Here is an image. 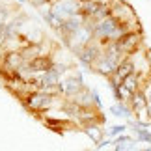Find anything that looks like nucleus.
<instances>
[{
    "label": "nucleus",
    "mask_w": 151,
    "mask_h": 151,
    "mask_svg": "<svg viewBox=\"0 0 151 151\" xmlns=\"http://www.w3.org/2000/svg\"><path fill=\"white\" fill-rule=\"evenodd\" d=\"M26 2H30L34 8H41V6H45V4H49L50 0H26Z\"/></svg>",
    "instance_id": "24"
},
{
    "label": "nucleus",
    "mask_w": 151,
    "mask_h": 151,
    "mask_svg": "<svg viewBox=\"0 0 151 151\" xmlns=\"http://www.w3.org/2000/svg\"><path fill=\"white\" fill-rule=\"evenodd\" d=\"M123 58L125 56L121 54V52L116 49L112 43H106L103 47V52L99 54V58L95 60L91 71L97 73V75H101V77H104V78H108L110 75H114L116 67L119 65V62L123 60Z\"/></svg>",
    "instance_id": "3"
},
{
    "label": "nucleus",
    "mask_w": 151,
    "mask_h": 151,
    "mask_svg": "<svg viewBox=\"0 0 151 151\" xmlns=\"http://www.w3.org/2000/svg\"><path fill=\"white\" fill-rule=\"evenodd\" d=\"M11 17H13V11H11V8L4 2L2 6H0V28H4L6 22H8Z\"/></svg>",
    "instance_id": "18"
},
{
    "label": "nucleus",
    "mask_w": 151,
    "mask_h": 151,
    "mask_svg": "<svg viewBox=\"0 0 151 151\" xmlns=\"http://www.w3.org/2000/svg\"><path fill=\"white\" fill-rule=\"evenodd\" d=\"M93 104L97 108H103V101H101V95H99V91L93 90Z\"/></svg>",
    "instance_id": "23"
},
{
    "label": "nucleus",
    "mask_w": 151,
    "mask_h": 151,
    "mask_svg": "<svg viewBox=\"0 0 151 151\" xmlns=\"http://www.w3.org/2000/svg\"><path fill=\"white\" fill-rule=\"evenodd\" d=\"M103 47L104 45L101 43V41H97V39H93V41H90L86 47H82L77 54V60H78V63L82 67H86V69H90L91 71V67H93V63H95V60L99 58V54L103 52Z\"/></svg>",
    "instance_id": "8"
},
{
    "label": "nucleus",
    "mask_w": 151,
    "mask_h": 151,
    "mask_svg": "<svg viewBox=\"0 0 151 151\" xmlns=\"http://www.w3.org/2000/svg\"><path fill=\"white\" fill-rule=\"evenodd\" d=\"M129 106L132 110V116L138 119H142L144 116L147 118V97L146 93H144V90H136L134 93L131 95V99H129Z\"/></svg>",
    "instance_id": "11"
},
{
    "label": "nucleus",
    "mask_w": 151,
    "mask_h": 151,
    "mask_svg": "<svg viewBox=\"0 0 151 151\" xmlns=\"http://www.w3.org/2000/svg\"><path fill=\"white\" fill-rule=\"evenodd\" d=\"M26 63L21 50H4L0 54V73H17Z\"/></svg>",
    "instance_id": "9"
},
{
    "label": "nucleus",
    "mask_w": 151,
    "mask_h": 151,
    "mask_svg": "<svg viewBox=\"0 0 151 151\" xmlns=\"http://www.w3.org/2000/svg\"><path fill=\"white\" fill-rule=\"evenodd\" d=\"M112 147H114L116 151H129V149H134V147H136V138H132V140H127V142L114 144Z\"/></svg>",
    "instance_id": "21"
},
{
    "label": "nucleus",
    "mask_w": 151,
    "mask_h": 151,
    "mask_svg": "<svg viewBox=\"0 0 151 151\" xmlns=\"http://www.w3.org/2000/svg\"><path fill=\"white\" fill-rule=\"evenodd\" d=\"M50 8L60 19H67L75 13H80L82 9V0H50Z\"/></svg>",
    "instance_id": "10"
},
{
    "label": "nucleus",
    "mask_w": 151,
    "mask_h": 151,
    "mask_svg": "<svg viewBox=\"0 0 151 151\" xmlns=\"http://www.w3.org/2000/svg\"><path fill=\"white\" fill-rule=\"evenodd\" d=\"M110 146H114V138H103V140H99L95 144V149H106V147H110Z\"/></svg>",
    "instance_id": "22"
},
{
    "label": "nucleus",
    "mask_w": 151,
    "mask_h": 151,
    "mask_svg": "<svg viewBox=\"0 0 151 151\" xmlns=\"http://www.w3.org/2000/svg\"><path fill=\"white\" fill-rule=\"evenodd\" d=\"M84 22H86V17L82 13H75L71 17H67V19H63L62 26L56 30V34L60 36V39H63V37H67V36H71L73 32H77Z\"/></svg>",
    "instance_id": "12"
},
{
    "label": "nucleus",
    "mask_w": 151,
    "mask_h": 151,
    "mask_svg": "<svg viewBox=\"0 0 151 151\" xmlns=\"http://www.w3.org/2000/svg\"><path fill=\"white\" fill-rule=\"evenodd\" d=\"M110 114L116 116V118H125V119L132 118V110L129 106V103H123V101H116L110 106Z\"/></svg>",
    "instance_id": "17"
},
{
    "label": "nucleus",
    "mask_w": 151,
    "mask_h": 151,
    "mask_svg": "<svg viewBox=\"0 0 151 151\" xmlns=\"http://www.w3.org/2000/svg\"><path fill=\"white\" fill-rule=\"evenodd\" d=\"M69 99H71L73 103H77L78 106H82V108L95 106V104H93V90L88 88V86H84L78 93H75L73 97H69Z\"/></svg>",
    "instance_id": "15"
},
{
    "label": "nucleus",
    "mask_w": 151,
    "mask_h": 151,
    "mask_svg": "<svg viewBox=\"0 0 151 151\" xmlns=\"http://www.w3.org/2000/svg\"><path fill=\"white\" fill-rule=\"evenodd\" d=\"M80 131H82L84 134L88 136L93 144H97L99 140H103L104 134H106V131L103 129V123H97V121H93V123H86V125H82V127H80Z\"/></svg>",
    "instance_id": "14"
},
{
    "label": "nucleus",
    "mask_w": 151,
    "mask_h": 151,
    "mask_svg": "<svg viewBox=\"0 0 151 151\" xmlns=\"http://www.w3.org/2000/svg\"><path fill=\"white\" fill-rule=\"evenodd\" d=\"M129 30H131L129 24H123V22H119L114 15H108V17H104L103 21H99V22L93 24V39L101 41L103 45H106L110 41L119 39Z\"/></svg>",
    "instance_id": "2"
},
{
    "label": "nucleus",
    "mask_w": 151,
    "mask_h": 151,
    "mask_svg": "<svg viewBox=\"0 0 151 151\" xmlns=\"http://www.w3.org/2000/svg\"><path fill=\"white\" fill-rule=\"evenodd\" d=\"M84 86H86V82H84L82 73L71 69L69 73H65L60 78V82H58V93H60V97L69 99V97H73L75 93H78Z\"/></svg>",
    "instance_id": "5"
},
{
    "label": "nucleus",
    "mask_w": 151,
    "mask_h": 151,
    "mask_svg": "<svg viewBox=\"0 0 151 151\" xmlns=\"http://www.w3.org/2000/svg\"><path fill=\"white\" fill-rule=\"evenodd\" d=\"M129 127H127V123H118V125H112L110 129L106 131V136H110V138H116L118 134H121V132H125Z\"/></svg>",
    "instance_id": "20"
},
{
    "label": "nucleus",
    "mask_w": 151,
    "mask_h": 151,
    "mask_svg": "<svg viewBox=\"0 0 151 151\" xmlns=\"http://www.w3.org/2000/svg\"><path fill=\"white\" fill-rule=\"evenodd\" d=\"M39 15H41V19L45 21V24H49V26H50L54 32H56L58 28L62 26V22H63V21L60 19V17H58V15L54 13V9L50 8V2L39 8Z\"/></svg>",
    "instance_id": "13"
},
{
    "label": "nucleus",
    "mask_w": 151,
    "mask_h": 151,
    "mask_svg": "<svg viewBox=\"0 0 151 151\" xmlns=\"http://www.w3.org/2000/svg\"><path fill=\"white\" fill-rule=\"evenodd\" d=\"M134 134H136V142H140V144H151V131L149 129H136Z\"/></svg>",
    "instance_id": "19"
},
{
    "label": "nucleus",
    "mask_w": 151,
    "mask_h": 151,
    "mask_svg": "<svg viewBox=\"0 0 151 151\" xmlns=\"http://www.w3.org/2000/svg\"><path fill=\"white\" fill-rule=\"evenodd\" d=\"M110 15H114L116 19L119 22H123V24H129L131 30H140L136 13L132 11V8L129 4L123 2V0H112V2H110Z\"/></svg>",
    "instance_id": "7"
},
{
    "label": "nucleus",
    "mask_w": 151,
    "mask_h": 151,
    "mask_svg": "<svg viewBox=\"0 0 151 151\" xmlns=\"http://www.w3.org/2000/svg\"><path fill=\"white\" fill-rule=\"evenodd\" d=\"M151 77V75H149ZM147 75H144V73H138V71H132L131 75H127V77L123 78V84L127 86V88H129L132 93H134L136 90H140L142 86H144V82H146V80L149 78Z\"/></svg>",
    "instance_id": "16"
},
{
    "label": "nucleus",
    "mask_w": 151,
    "mask_h": 151,
    "mask_svg": "<svg viewBox=\"0 0 151 151\" xmlns=\"http://www.w3.org/2000/svg\"><path fill=\"white\" fill-rule=\"evenodd\" d=\"M90 41H93V28H91L88 22H84V24L80 26L77 32H73L71 36L62 39V43L65 45V49L71 52V54H77V52L82 47H86Z\"/></svg>",
    "instance_id": "4"
},
{
    "label": "nucleus",
    "mask_w": 151,
    "mask_h": 151,
    "mask_svg": "<svg viewBox=\"0 0 151 151\" xmlns=\"http://www.w3.org/2000/svg\"><path fill=\"white\" fill-rule=\"evenodd\" d=\"M63 97L60 95H54L50 93V91H45V90H32L28 91V93L21 99L22 106H24L30 114L34 116H41L45 112H49V110H52L54 106H60Z\"/></svg>",
    "instance_id": "1"
},
{
    "label": "nucleus",
    "mask_w": 151,
    "mask_h": 151,
    "mask_svg": "<svg viewBox=\"0 0 151 151\" xmlns=\"http://www.w3.org/2000/svg\"><path fill=\"white\" fill-rule=\"evenodd\" d=\"M110 43H112L123 56H129L134 50H138L140 47H144V36H142V30H129L119 39L110 41Z\"/></svg>",
    "instance_id": "6"
}]
</instances>
